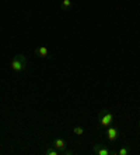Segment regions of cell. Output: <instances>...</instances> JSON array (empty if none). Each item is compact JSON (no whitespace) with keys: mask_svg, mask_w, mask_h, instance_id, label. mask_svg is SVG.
Instances as JSON below:
<instances>
[{"mask_svg":"<svg viewBox=\"0 0 140 155\" xmlns=\"http://www.w3.org/2000/svg\"><path fill=\"white\" fill-rule=\"evenodd\" d=\"M72 7V0H62V8L63 10H69Z\"/></svg>","mask_w":140,"mask_h":155,"instance_id":"9","label":"cell"},{"mask_svg":"<svg viewBox=\"0 0 140 155\" xmlns=\"http://www.w3.org/2000/svg\"><path fill=\"white\" fill-rule=\"evenodd\" d=\"M93 154L95 155H116L115 150H108L104 144L101 143H95L93 145Z\"/></svg>","mask_w":140,"mask_h":155,"instance_id":"3","label":"cell"},{"mask_svg":"<svg viewBox=\"0 0 140 155\" xmlns=\"http://www.w3.org/2000/svg\"><path fill=\"white\" fill-rule=\"evenodd\" d=\"M105 130V137L108 138V141L109 143H115L116 140L119 138V130H118V127H115V126H109V127H107V129H104Z\"/></svg>","mask_w":140,"mask_h":155,"instance_id":"4","label":"cell"},{"mask_svg":"<svg viewBox=\"0 0 140 155\" xmlns=\"http://www.w3.org/2000/svg\"><path fill=\"white\" fill-rule=\"evenodd\" d=\"M45 154L46 155H60V151L53 147V148H48V150H45Z\"/></svg>","mask_w":140,"mask_h":155,"instance_id":"7","label":"cell"},{"mask_svg":"<svg viewBox=\"0 0 140 155\" xmlns=\"http://www.w3.org/2000/svg\"><path fill=\"white\" fill-rule=\"evenodd\" d=\"M98 122H100V124L104 129H107V127L109 126H114V123H115V115L112 112H109L108 109H102L100 113H98Z\"/></svg>","mask_w":140,"mask_h":155,"instance_id":"1","label":"cell"},{"mask_svg":"<svg viewBox=\"0 0 140 155\" xmlns=\"http://www.w3.org/2000/svg\"><path fill=\"white\" fill-rule=\"evenodd\" d=\"M27 58H25L24 54H15L14 59L11 60V69L15 73H21L27 69Z\"/></svg>","mask_w":140,"mask_h":155,"instance_id":"2","label":"cell"},{"mask_svg":"<svg viewBox=\"0 0 140 155\" xmlns=\"http://www.w3.org/2000/svg\"><path fill=\"white\" fill-rule=\"evenodd\" d=\"M73 133H74L76 136H83V134H84V129H83L81 126H74L73 127Z\"/></svg>","mask_w":140,"mask_h":155,"instance_id":"8","label":"cell"},{"mask_svg":"<svg viewBox=\"0 0 140 155\" xmlns=\"http://www.w3.org/2000/svg\"><path fill=\"white\" fill-rule=\"evenodd\" d=\"M52 147H55L56 150L60 151V154L63 151H66V148H67V143H66L63 138H55L53 143H52Z\"/></svg>","mask_w":140,"mask_h":155,"instance_id":"5","label":"cell"},{"mask_svg":"<svg viewBox=\"0 0 140 155\" xmlns=\"http://www.w3.org/2000/svg\"><path fill=\"white\" fill-rule=\"evenodd\" d=\"M139 126H140V119H139Z\"/></svg>","mask_w":140,"mask_h":155,"instance_id":"11","label":"cell"},{"mask_svg":"<svg viewBox=\"0 0 140 155\" xmlns=\"http://www.w3.org/2000/svg\"><path fill=\"white\" fill-rule=\"evenodd\" d=\"M130 152V148L129 147H122L119 151H116V155H128Z\"/></svg>","mask_w":140,"mask_h":155,"instance_id":"10","label":"cell"},{"mask_svg":"<svg viewBox=\"0 0 140 155\" xmlns=\"http://www.w3.org/2000/svg\"><path fill=\"white\" fill-rule=\"evenodd\" d=\"M35 54L38 58L43 59V58H48V56H49V51H48L46 46H38L35 49Z\"/></svg>","mask_w":140,"mask_h":155,"instance_id":"6","label":"cell"}]
</instances>
